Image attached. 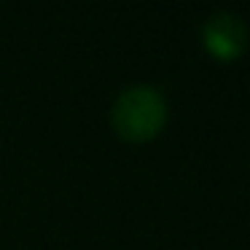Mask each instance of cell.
Returning <instances> with one entry per match:
<instances>
[{
	"instance_id": "1",
	"label": "cell",
	"mask_w": 250,
	"mask_h": 250,
	"mask_svg": "<svg viewBox=\"0 0 250 250\" xmlns=\"http://www.w3.org/2000/svg\"><path fill=\"white\" fill-rule=\"evenodd\" d=\"M164 97L151 86H132L119 97L113 108L116 129L129 140H148L164 124Z\"/></svg>"
},
{
	"instance_id": "2",
	"label": "cell",
	"mask_w": 250,
	"mask_h": 250,
	"mask_svg": "<svg viewBox=\"0 0 250 250\" xmlns=\"http://www.w3.org/2000/svg\"><path fill=\"white\" fill-rule=\"evenodd\" d=\"M205 46L218 60H234L245 49V24L231 14H215L205 24Z\"/></svg>"
}]
</instances>
